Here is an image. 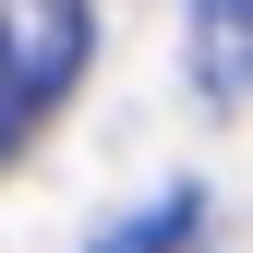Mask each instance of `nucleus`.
<instances>
[{
  "label": "nucleus",
  "instance_id": "obj_1",
  "mask_svg": "<svg viewBox=\"0 0 253 253\" xmlns=\"http://www.w3.org/2000/svg\"><path fill=\"white\" fill-rule=\"evenodd\" d=\"M193 73L205 97H253V0H193Z\"/></svg>",
  "mask_w": 253,
  "mask_h": 253
},
{
  "label": "nucleus",
  "instance_id": "obj_2",
  "mask_svg": "<svg viewBox=\"0 0 253 253\" xmlns=\"http://www.w3.org/2000/svg\"><path fill=\"white\" fill-rule=\"evenodd\" d=\"M169 241H193V193H157V205L133 217V229H109L97 253H169Z\"/></svg>",
  "mask_w": 253,
  "mask_h": 253
},
{
  "label": "nucleus",
  "instance_id": "obj_3",
  "mask_svg": "<svg viewBox=\"0 0 253 253\" xmlns=\"http://www.w3.org/2000/svg\"><path fill=\"white\" fill-rule=\"evenodd\" d=\"M24 109H37V60H12V24H0V145L24 133Z\"/></svg>",
  "mask_w": 253,
  "mask_h": 253
}]
</instances>
